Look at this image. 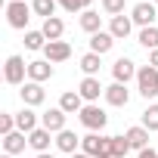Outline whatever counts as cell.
<instances>
[{"label":"cell","mask_w":158,"mask_h":158,"mask_svg":"<svg viewBox=\"0 0 158 158\" xmlns=\"http://www.w3.org/2000/svg\"><path fill=\"white\" fill-rule=\"evenodd\" d=\"M81 149L90 158H115V139L112 136H99V133H87L81 139Z\"/></svg>","instance_id":"6da1fadb"},{"label":"cell","mask_w":158,"mask_h":158,"mask_svg":"<svg viewBox=\"0 0 158 158\" xmlns=\"http://www.w3.org/2000/svg\"><path fill=\"white\" fill-rule=\"evenodd\" d=\"M136 90H139V96H146V99H155V96H158V68L143 65V68L136 71Z\"/></svg>","instance_id":"7a4b0ae2"},{"label":"cell","mask_w":158,"mask_h":158,"mask_svg":"<svg viewBox=\"0 0 158 158\" xmlns=\"http://www.w3.org/2000/svg\"><path fill=\"white\" fill-rule=\"evenodd\" d=\"M31 6L25 3V0H10V3H6V22H10V28H25L28 25V19H31Z\"/></svg>","instance_id":"3957f363"},{"label":"cell","mask_w":158,"mask_h":158,"mask_svg":"<svg viewBox=\"0 0 158 158\" xmlns=\"http://www.w3.org/2000/svg\"><path fill=\"white\" fill-rule=\"evenodd\" d=\"M106 121H109V115H106L99 106H93V102H90V106H84V109H81V124H84L87 130L99 133V130L106 127Z\"/></svg>","instance_id":"277c9868"},{"label":"cell","mask_w":158,"mask_h":158,"mask_svg":"<svg viewBox=\"0 0 158 158\" xmlns=\"http://www.w3.org/2000/svg\"><path fill=\"white\" fill-rule=\"evenodd\" d=\"M25 74H28V65L22 56H10L6 65H3V77H6V84H22L25 81Z\"/></svg>","instance_id":"5b68a950"},{"label":"cell","mask_w":158,"mask_h":158,"mask_svg":"<svg viewBox=\"0 0 158 158\" xmlns=\"http://www.w3.org/2000/svg\"><path fill=\"white\" fill-rule=\"evenodd\" d=\"M136 65H133V59H127V56H121L115 65H112V74H115V84H127L130 77H136Z\"/></svg>","instance_id":"8992f818"},{"label":"cell","mask_w":158,"mask_h":158,"mask_svg":"<svg viewBox=\"0 0 158 158\" xmlns=\"http://www.w3.org/2000/svg\"><path fill=\"white\" fill-rule=\"evenodd\" d=\"M44 53H47V62H65L71 56V44L68 40H50L44 47Z\"/></svg>","instance_id":"52a82bcc"},{"label":"cell","mask_w":158,"mask_h":158,"mask_svg":"<svg viewBox=\"0 0 158 158\" xmlns=\"http://www.w3.org/2000/svg\"><path fill=\"white\" fill-rule=\"evenodd\" d=\"M40 124H44L50 133H62V130H65V112L56 106V109H50V112L40 115Z\"/></svg>","instance_id":"ba28073f"},{"label":"cell","mask_w":158,"mask_h":158,"mask_svg":"<svg viewBox=\"0 0 158 158\" xmlns=\"http://www.w3.org/2000/svg\"><path fill=\"white\" fill-rule=\"evenodd\" d=\"M59 109H62L65 115H81V109H84V96L77 93V90H65L62 99H59Z\"/></svg>","instance_id":"9c48e42d"},{"label":"cell","mask_w":158,"mask_h":158,"mask_svg":"<svg viewBox=\"0 0 158 158\" xmlns=\"http://www.w3.org/2000/svg\"><path fill=\"white\" fill-rule=\"evenodd\" d=\"M106 102L109 106H115V109H121V106H127L130 102V93H127V84H112V87H106Z\"/></svg>","instance_id":"30bf717a"},{"label":"cell","mask_w":158,"mask_h":158,"mask_svg":"<svg viewBox=\"0 0 158 158\" xmlns=\"http://www.w3.org/2000/svg\"><path fill=\"white\" fill-rule=\"evenodd\" d=\"M28 77H31L34 84H40V81H50V77H53V62H47V59L28 62Z\"/></svg>","instance_id":"8fae6325"},{"label":"cell","mask_w":158,"mask_h":158,"mask_svg":"<svg viewBox=\"0 0 158 158\" xmlns=\"http://www.w3.org/2000/svg\"><path fill=\"white\" fill-rule=\"evenodd\" d=\"M130 19H133L136 25H143V28H152V25H155V6H152V0H149V3H136Z\"/></svg>","instance_id":"7c38bea8"},{"label":"cell","mask_w":158,"mask_h":158,"mask_svg":"<svg viewBox=\"0 0 158 158\" xmlns=\"http://www.w3.org/2000/svg\"><path fill=\"white\" fill-rule=\"evenodd\" d=\"M77 93H81L87 102H96V99H99V93H106V87L99 84V77H84L81 87H77Z\"/></svg>","instance_id":"4fadbf2b"},{"label":"cell","mask_w":158,"mask_h":158,"mask_svg":"<svg viewBox=\"0 0 158 158\" xmlns=\"http://www.w3.org/2000/svg\"><path fill=\"white\" fill-rule=\"evenodd\" d=\"M19 93H22V102H25V106H40V102L47 99L44 87H40V84H34V81H28V84H25Z\"/></svg>","instance_id":"5bb4252c"},{"label":"cell","mask_w":158,"mask_h":158,"mask_svg":"<svg viewBox=\"0 0 158 158\" xmlns=\"http://www.w3.org/2000/svg\"><path fill=\"white\" fill-rule=\"evenodd\" d=\"M112 47H115V37H112V31H99V34H93V37H90V53H96V56L109 53Z\"/></svg>","instance_id":"9a60e30c"},{"label":"cell","mask_w":158,"mask_h":158,"mask_svg":"<svg viewBox=\"0 0 158 158\" xmlns=\"http://www.w3.org/2000/svg\"><path fill=\"white\" fill-rule=\"evenodd\" d=\"M127 143H130V149H136V152H143V149H149V130L139 124V127H130L127 133Z\"/></svg>","instance_id":"2e32d148"},{"label":"cell","mask_w":158,"mask_h":158,"mask_svg":"<svg viewBox=\"0 0 158 158\" xmlns=\"http://www.w3.org/2000/svg\"><path fill=\"white\" fill-rule=\"evenodd\" d=\"M25 143H28L25 133H22V130H13V133L3 136V152H6V155H19V152H25Z\"/></svg>","instance_id":"e0dca14e"},{"label":"cell","mask_w":158,"mask_h":158,"mask_svg":"<svg viewBox=\"0 0 158 158\" xmlns=\"http://www.w3.org/2000/svg\"><path fill=\"white\" fill-rule=\"evenodd\" d=\"M28 146H31L37 155H40V152H47V149H50V130H47V127L31 130V133H28Z\"/></svg>","instance_id":"ac0fdd59"},{"label":"cell","mask_w":158,"mask_h":158,"mask_svg":"<svg viewBox=\"0 0 158 158\" xmlns=\"http://www.w3.org/2000/svg\"><path fill=\"white\" fill-rule=\"evenodd\" d=\"M130 28H133V19H130V16H115V19H112V25H109V31H112V37H115V40L127 37V34H130Z\"/></svg>","instance_id":"d6986e66"},{"label":"cell","mask_w":158,"mask_h":158,"mask_svg":"<svg viewBox=\"0 0 158 158\" xmlns=\"http://www.w3.org/2000/svg\"><path fill=\"white\" fill-rule=\"evenodd\" d=\"M16 127H19L22 133H31V130H37V115L31 112V106H25V109L16 115Z\"/></svg>","instance_id":"ffe728a7"},{"label":"cell","mask_w":158,"mask_h":158,"mask_svg":"<svg viewBox=\"0 0 158 158\" xmlns=\"http://www.w3.org/2000/svg\"><path fill=\"white\" fill-rule=\"evenodd\" d=\"M40 31H44V37H47V40H59V37H62V31H65V22H62L59 16L44 19V28H40Z\"/></svg>","instance_id":"44dd1931"},{"label":"cell","mask_w":158,"mask_h":158,"mask_svg":"<svg viewBox=\"0 0 158 158\" xmlns=\"http://www.w3.org/2000/svg\"><path fill=\"white\" fill-rule=\"evenodd\" d=\"M56 146H59L62 152H68V155H74V149L81 146V136H74L71 130H62V133L56 136Z\"/></svg>","instance_id":"7402d4cb"},{"label":"cell","mask_w":158,"mask_h":158,"mask_svg":"<svg viewBox=\"0 0 158 158\" xmlns=\"http://www.w3.org/2000/svg\"><path fill=\"white\" fill-rule=\"evenodd\" d=\"M81 28H84V31H90V34H99V13L84 10V13H81Z\"/></svg>","instance_id":"603a6c76"},{"label":"cell","mask_w":158,"mask_h":158,"mask_svg":"<svg viewBox=\"0 0 158 158\" xmlns=\"http://www.w3.org/2000/svg\"><path fill=\"white\" fill-rule=\"evenodd\" d=\"M31 10H34L37 16H44V19H53V16H56V0H34Z\"/></svg>","instance_id":"cb8c5ba5"},{"label":"cell","mask_w":158,"mask_h":158,"mask_svg":"<svg viewBox=\"0 0 158 158\" xmlns=\"http://www.w3.org/2000/svg\"><path fill=\"white\" fill-rule=\"evenodd\" d=\"M81 68H84V74H87V77H96V71H99V56H96V53L81 56Z\"/></svg>","instance_id":"d4e9b609"},{"label":"cell","mask_w":158,"mask_h":158,"mask_svg":"<svg viewBox=\"0 0 158 158\" xmlns=\"http://www.w3.org/2000/svg\"><path fill=\"white\" fill-rule=\"evenodd\" d=\"M139 44L146 47V50H158V28L152 25V28H143L139 31Z\"/></svg>","instance_id":"484cf974"},{"label":"cell","mask_w":158,"mask_h":158,"mask_svg":"<svg viewBox=\"0 0 158 158\" xmlns=\"http://www.w3.org/2000/svg\"><path fill=\"white\" fill-rule=\"evenodd\" d=\"M47 44H50V40L44 37V31H28V34H25V47H28V50H44Z\"/></svg>","instance_id":"4316f807"},{"label":"cell","mask_w":158,"mask_h":158,"mask_svg":"<svg viewBox=\"0 0 158 158\" xmlns=\"http://www.w3.org/2000/svg\"><path fill=\"white\" fill-rule=\"evenodd\" d=\"M143 127L152 133V130H158V106H149L146 112H143Z\"/></svg>","instance_id":"83f0119b"},{"label":"cell","mask_w":158,"mask_h":158,"mask_svg":"<svg viewBox=\"0 0 158 158\" xmlns=\"http://www.w3.org/2000/svg\"><path fill=\"white\" fill-rule=\"evenodd\" d=\"M102 10L115 19V16H124V0H102Z\"/></svg>","instance_id":"f1b7e54d"},{"label":"cell","mask_w":158,"mask_h":158,"mask_svg":"<svg viewBox=\"0 0 158 158\" xmlns=\"http://www.w3.org/2000/svg\"><path fill=\"white\" fill-rule=\"evenodd\" d=\"M115 139V158H124L127 152H130V143H127V136H112Z\"/></svg>","instance_id":"f546056e"},{"label":"cell","mask_w":158,"mask_h":158,"mask_svg":"<svg viewBox=\"0 0 158 158\" xmlns=\"http://www.w3.org/2000/svg\"><path fill=\"white\" fill-rule=\"evenodd\" d=\"M13 127H16V115H10V112L0 115V133L6 136V133H13Z\"/></svg>","instance_id":"4dcf8cb0"},{"label":"cell","mask_w":158,"mask_h":158,"mask_svg":"<svg viewBox=\"0 0 158 158\" xmlns=\"http://www.w3.org/2000/svg\"><path fill=\"white\" fill-rule=\"evenodd\" d=\"M56 3H59L62 10H68V13H77V10H84V3H81V0H56Z\"/></svg>","instance_id":"1f68e13d"},{"label":"cell","mask_w":158,"mask_h":158,"mask_svg":"<svg viewBox=\"0 0 158 158\" xmlns=\"http://www.w3.org/2000/svg\"><path fill=\"white\" fill-rule=\"evenodd\" d=\"M149 65H152V68H158V50H152V53H149Z\"/></svg>","instance_id":"d6a6232c"},{"label":"cell","mask_w":158,"mask_h":158,"mask_svg":"<svg viewBox=\"0 0 158 158\" xmlns=\"http://www.w3.org/2000/svg\"><path fill=\"white\" fill-rule=\"evenodd\" d=\"M139 158H158V152H155V149H143V152H139Z\"/></svg>","instance_id":"836d02e7"},{"label":"cell","mask_w":158,"mask_h":158,"mask_svg":"<svg viewBox=\"0 0 158 158\" xmlns=\"http://www.w3.org/2000/svg\"><path fill=\"white\" fill-rule=\"evenodd\" d=\"M71 158H90V155H87V152H74Z\"/></svg>","instance_id":"e575fe53"},{"label":"cell","mask_w":158,"mask_h":158,"mask_svg":"<svg viewBox=\"0 0 158 158\" xmlns=\"http://www.w3.org/2000/svg\"><path fill=\"white\" fill-rule=\"evenodd\" d=\"M37 158H53V155H50V152H40V155H37Z\"/></svg>","instance_id":"d590c367"},{"label":"cell","mask_w":158,"mask_h":158,"mask_svg":"<svg viewBox=\"0 0 158 158\" xmlns=\"http://www.w3.org/2000/svg\"><path fill=\"white\" fill-rule=\"evenodd\" d=\"M81 3H84V10H87V6H90V3H93V0H81Z\"/></svg>","instance_id":"8d00e7d4"},{"label":"cell","mask_w":158,"mask_h":158,"mask_svg":"<svg viewBox=\"0 0 158 158\" xmlns=\"http://www.w3.org/2000/svg\"><path fill=\"white\" fill-rule=\"evenodd\" d=\"M0 158H13V155H6V152H3V155H0Z\"/></svg>","instance_id":"74e56055"},{"label":"cell","mask_w":158,"mask_h":158,"mask_svg":"<svg viewBox=\"0 0 158 158\" xmlns=\"http://www.w3.org/2000/svg\"><path fill=\"white\" fill-rule=\"evenodd\" d=\"M152 3H158V0H152Z\"/></svg>","instance_id":"f35d334b"}]
</instances>
